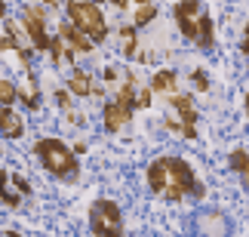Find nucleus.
<instances>
[{"label":"nucleus","mask_w":249,"mask_h":237,"mask_svg":"<svg viewBox=\"0 0 249 237\" xmlns=\"http://www.w3.org/2000/svg\"><path fill=\"white\" fill-rule=\"evenodd\" d=\"M197 231H200V237H228L231 234V222L225 219V213L206 210L197 216Z\"/></svg>","instance_id":"7"},{"label":"nucleus","mask_w":249,"mask_h":237,"mask_svg":"<svg viewBox=\"0 0 249 237\" xmlns=\"http://www.w3.org/2000/svg\"><path fill=\"white\" fill-rule=\"evenodd\" d=\"M120 37H123V53H126V55H136L139 53V46H136V28H123Z\"/></svg>","instance_id":"20"},{"label":"nucleus","mask_w":249,"mask_h":237,"mask_svg":"<svg viewBox=\"0 0 249 237\" xmlns=\"http://www.w3.org/2000/svg\"><path fill=\"white\" fill-rule=\"evenodd\" d=\"M120 74H123L120 68H105V80H108V83H114V80L120 77Z\"/></svg>","instance_id":"25"},{"label":"nucleus","mask_w":249,"mask_h":237,"mask_svg":"<svg viewBox=\"0 0 249 237\" xmlns=\"http://www.w3.org/2000/svg\"><path fill=\"white\" fill-rule=\"evenodd\" d=\"M154 16H157V9L151 6V3H145L142 9H136V28H145V25H151V22H154Z\"/></svg>","instance_id":"19"},{"label":"nucleus","mask_w":249,"mask_h":237,"mask_svg":"<svg viewBox=\"0 0 249 237\" xmlns=\"http://www.w3.org/2000/svg\"><path fill=\"white\" fill-rule=\"evenodd\" d=\"M3 237H22V234H18V231H6Z\"/></svg>","instance_id":"28"},{"label":"nucleus","mask_w":249,"mask_h":237,"mask_svg":"<svg viewBox=\"0 0 249 237\" xmlns=\"http://www.w3.org/2000/svg\"><path fill=\"white\" fill-rule=\"evenodd\" d=\"M37 157H40V164L50 169L53 176L59 179H77V154L65 145L59 139H40L34 145Z\"/></svg>","instance_id":"1"},{"label":"nucleus","mask_w":249,"mask_h":237,"mask_svg":"<svg viewBox=\"0 0 249 237\" xmlns=\"http://www.w3.org/2000/svg\"><path fill=\"white\" fill-rule=\"evenodd\" d=\"M68 102H71V96H68L65 90H59V105H65V108H68Z\"/></svg>","instance_id":"26"},{"label":"nucleus","mask_w":249,"mask_h":237,"mask_svg":"<svg viewBox=\"0 0 249 237\" xmlns=\"http://www.w3.org/2000/svg\"><path fill=\"white\" fill-rule=\"evenodd\" d=\"M68 90L74 92V96H102V90L92 83V77L86 71H71V77H68Z\"/></svg>","instance_id":"12"},{"label":"nucleus","mask_w":249,"mask_h":237,"mask_svg":"<svg viewBox=\"0 0 249 237\" xmlns=\"http://www.w3.org/2000/svg\"><path fill=\"white\" fill-rule=\"evenodd\" d=\"M59 43L68 53H89L92 50V40H89V37H83L77 28H71V25H62L59 28Z\"/></svg>","instance_id":"9"},{"label":"nucleus","mask_w":249,"mask_h":237,"mask_svg":"<svg viewBox=\"0 0 249 237\" xmlns=\"http://www.w3.org/2000/svg\"><path fill=\"white\" fill-rule=\"evenodd\" d=\"M9 185L16 188V194H18V197H28V194L34 191V188H31V182H28L25 176H16V173H9Z\"/></svg>","instance_id":"18"},{"label":"nucleus","mask_w":249,"mask_h":237,"mask_svg":"<svg viewBox=\"0 0 249 237\" xmlns=\"http://www.w3.org/2000/svg\"><path fill=\"white\" fill-rule=\"evenodd\" d=\"M18 99V87L13 80H0V105H16Z\"/></svg>","instance_id":"17"},{"label":"nucleus","mask_w":249,"mask_h":237,"mask_svg":"<svg viewBox=\"0 0 249 237\" xmlns=\"http://www.w3.org/2000/svg\"><path fill=\"white\" fill-rule=\"evenodd\" d=\"M89 228L99 237H123L120 206L114 201H95L89 210Z\"/></svg>","instance_id":"3"},{"label":"nucleus","mask_w":249,"mask_h":237,"mask_svg":"<svg viewBox=\"0 0 249 237\" xmlns=\"http://www.w3.org/2000/svg\"><path fill=\"white\" fill-rule=\"evenodd\" d=\"M172 108L178 111V117H181V132H185L188 139H197V111L194 105H191V99L188 96H172Z\"/></svg>","instance_id":"8"},{"label":"nucleus","mask_w":249,"mask_h":237,"mask_svg":"<svg viewBox=\"0 0 249 237\" xmlns=\"http://www.w3.org/2000/svg\"><path fill=\"white\" fill-rule=\"evenodd\" d=\"M0 18H6V3L0 0Z\"/></svg>","instance_id":"27"},{"label":"nucleus","mask_w":249,"mask_h":237,"mask_svg":"<svg viewBox=\"0 0 249 237\" xmlns=\"http://www.w3.org/2000/svg\"><path fill=\"white\" fill-rule=\"evenodd\" d=\"M68 16H71V28H77L83 37H89L92 43H99L108 37V25L105 16L99 13V6L89 0H71L68 3Z\"/></svg>","instance_id":"2"},{"label":"nucleus","mask_w":249,"mask_h":237,"mask_svg":"<svg viewBox=\"0 0 249 237\" xmlns=\"http://www.w3.org/2000/svg\"><path fill=\"white\" fill-rule=\"evenodd\" d=\"M163 166H166V185H163V194L169 201H178V197L191 194V188H194V173H191V166L185 160L178 157H163Z\"/></svg>","instance_id":"4"},{"label":"nucleus","mask_w":249,"mask_h":237,"mask_svg":"<svg viewBox=\"0 0 249 237\" xmlns=\"http://www.w3.org/2000/svg\"><path fill=\"white\" fill-rule=\"evenodd\" d=\"M129 117H132V108L120 105V102H108V105H105V129L108 132H117Z\"/></svg>","instance_id":"11"},{"label":"nucleus","mask_w":249,"mask_h":237,"mask_svg":"<svg viewBox=\"0 0 249 237\" xmlns=\"http://www.w3.org/2000/svg\"><path fill=\"white\" fill-rule=\"evenodd\" d=\"M148 185L154 194H163V185H166V166H163V157H157L154 164L148 166Z\"/></svg>","instance_id":"13"},{"label":"nucleus","mask_w":249,"mask_h":237,"mask_svg":"<svg viewBox=\"0 0 249 237\" xmlns=\"http://www.w3.org/2000/svg\"><path fill=\"white\" fill-rule=\"evenodd\" d=\"M176 22L181 28V34L188 37V40H197V28H200V16H203V6L197 3V0H181L176 3Z\"/></svg>","instance_id":"5"},{"label":"nucleus","mask_w":249,"mask_h":237,"mask_svg":"<svg viewBox=\"0 0 249 237\" xmlns=\"http://www.w3.org/2000/svg\"><path fill=\"white\" fill-rule=\"evenodd\" d=\"M25 28H28V37H31V43L37 50L50 46V34H46V22H43L40 6H25Z\"/></svg>","instance_id":"6"},{"label":"nucleus","mask_w":249,"mask_h":237,"mask_svg":"<svg viewBox=\"0 0 249 237\" xmlns=\"http://www.w3.org/2000/svg\"><path fill=\"white\" fill-rule=\"evenodd\" d=\"M191 77H194V87H197L200 92H206V90H209V77H206V71H203V68H197L194 74H191Z\"/></svg>","instance_id":"22"},{"label":"nucleus","mask_w":249,"mask_h":237,"mask_svg":"<svg viewBox=\"0 0 249 237\" xmlns=\"http://www.w3.org/2000/svg\"><path fill=\"white\" fill-rule=\"evenodd\" d=\"M0 237H3V234H0Z\"/></svg>","instance_id":"29"},{"label":"nucleus","mask_w":249,"mask_h":237,"mask_svg":"<svg viewBox=\"0 0 249 237\" xmlns=\"http://www.w3.org/2000/svg\"><path fill=\"white\" fill-rule=\"evenodd\" d=\"M197 46H203V50H209V46L215 43V28H213V18L209 16H200V28H197Z\"/></svg>","instance_id":"15"},{"label":"nucleus","mask_w":249,"mask_h":237,"mask_svg":"<svg viewBox=\"0 0 249 237\" xmlns=\"http://www.w3.org/2000/svg\"><path fill=\"white\" fill-rule=\"evenodd\" d=\"M231 166H234L237 173H240V176L246 179V148H243V145H240V148H237L234 154H231Z\"/></svg>","instance_id":"21"},{"label":"nucleus","mask_w":249,"mask_h":237,"mask_svg":"<svg viewBox=\"0 0 249 237\" xmlns=\"http://www.w3.org/2000/svg\"><path fill=\"white\" fill-rule=\"evenodd\" d=\"M111 3L117 6V9H123L126 3H139V6H145V3H151V0H111Z\"/></svg>","instance_id":"24"},{"label":"nucleus","mask_w":249,"mask_h":237,"mask_svg":"<svg viewBox=\"0 0 249 237\" xmlns=\"http://www.w3.org/2000/svg\"><path fill=\"white\" fill-rule=\"evenodd\" d=\"M151 90L157 92H169V96H176V71L172 68H163L154 74V80H151Z\"/></svg>","instance_id":"14"},{"label":"nucleus","mask_w":249,"mask_h":237,"mask_svg":"<svg viewBox=\"0 0 249 237\" xmlns=\"http://www.w3.org/2000/svg\"><path fill=\"white\" fill-rule=\"evenodd\" d=\"M6 182H9V173H3V169H0V201H3L6 206H18V203H22V197H18L16 191H9Z\"/></svg>","instance_id":"16"},{"label":"nucleus","mask_w":249,"mask_h":237,"mask_svg":"<svg viewBox=\"0 0 249 237\" xmlns=\"http://www.w3.org/2000/svg\"><path fill=\"white\" fill-rule=\"evenodd\" d=\"M22 132H25V123H22V117L16 114V108L13 105H0V136L18 139Z\"/></svg>","instance_id":"10"},{"label":"nucleus","mask_w":249,"mask_h":237,"mask_svg":"<svg viewBox=\"0 0 249 237\" xmlns=\"http://www.w3.org/2000/svg\"><path fill=\"white\" fill-rule=\"evenodd\" d=\"M132 105H136V108H148L151 105V90H139L136 96H132Z\"/></svg>","instance_id":"23"}]
</instances>
